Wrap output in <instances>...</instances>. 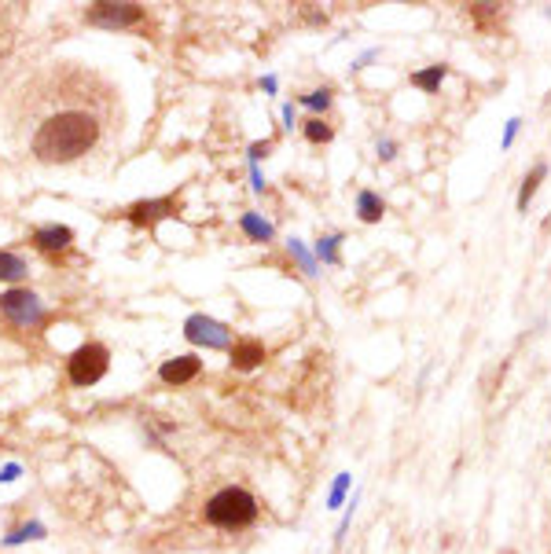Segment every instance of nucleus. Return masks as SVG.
<instances>
[{
	"label": "nucleus",
	"instance_id": "1",
	"mask_svg": "<svg viewBox=\"0 0 551 554\" xmlns=\"http://www.w3.org/2000/svg\"><path fill=\"white\" fill-rule=\"evenodd\" d=\"M59 99L63 103H52L30 132V155L45 165H71L85 158L107 129L96 92H71L63 85Z\"/></svg>",
	"mask_w": 551,
	"mask_h": 554
},
{
	"label": "nucleus",
	"instance_id": "2",
	"mask_svg": "<svg viewBox=\"0 0 551 554\" xmlns=\"http://www.w3.org/2000/svg\"><path fill=\"white\" fill-rule=\"evenodd\" d=\"M258 517H261V507H258L254 492H247L243 484H225L221 492H214L202 503V522L214 529H225V533L250 529Z\"/></svg>",
	"mask_w": 551,
	"mask_h": 554
},
{
	"label": "nucleus",
	"instance_id": "3",
	"mask_svg": "<svg viewBox=\"0 0 551 554\" xmlns=\"http://www.w3.org/2000/svg\"><path fill=\"white\" fill-rule=\"evenodd\" d=\"M111 367V349L103 341H85L81 349L71 353V360H66V378H71V386L78 390H89L96 386L103 374H107Z\"/></svg>",
	"mask_w": 551,
	"mask_h": 554
},
{
	"label": "nucleus",
	"instance_id": "4",
	"mask_svg": "<svg viewBox=\"0 0 551 554\" xmlns=\"http://www.w3.org/2000/svg\"><path fill=\"white\" fill-rule=\"evenodd\" d=\"M0 316H4L8 323H15V327L33 331V327H41L48 320V308L30 287H12V290L0 294Z\"/></svg>",
	"mask_w": 551,
	"mask_h": 554
},
{
	"label": "nucleus",
	"instance_id": "5",
	"mask_svg": "<svg viewBox=\"0 0 551 554\" xmlns=\"http://www.w3.org/2000/svg\"><path fill=\"white\" fill-rule=\"evenodd\" d=\"M148 19V12L140 4H89L85 8V22L99 26V29H132Z\"/></svg>",
	"mask_w": 551,
	"mask_h": 554
},
{
	"label": "nucleus",
	"instance_id": "6",
	"mask_svg": "<svg viewBox=\"0 0 551 554\" xmlns=\"http://www.w3.org/2000/svg\"><path fill=\"white\" fill-rule=\"evenodd\" d=\"M184 338L191 345H202V349H228L232 345V331L217 320H210L206 313H191L184 320Z\"/></svg>",
	"mask_w": 551,
	"mask_h": 554
},
{
	"label": "nucleus",
	"instance_id": "7",
	"mask_svg": "<svg viewBox=\"0 0 551 554\" xmlns=\"http://www.w3.org/2000/svg\"><path fill=\"white\" fill-rule=\"evenodd\" d=\"M165 217H177V198L165 195V198H151V202H132L129 206V221L136 228H155Z\"/></svg>",
	"mask_w": 551,
	"mask_h": 554
},
{
	"label": "nucleus",
	"instance_id": "8",
	"mask_svg": "<svg viewBox=\"0 0 551 554\" xmlns=\"http://www.w3.org/2000/svg\"><path fill=\"white\" fill-rule=\"evenodd\" d=\"M202 374V360L195 357V353H184V357H174V360H165L162 367H158V378L165 386H188V382H195V378Z\"/></svg>",
	"mask_w": 551,
	"mask_h": 554
},
{
	"label": "nucleus",
	"instance_id": "9",
	"mask_svg": "<svg viewBox=\"0 0 551 554\" xmlns=\"http://www.w3.org/2000/svg\"><path fill=\"white\" fill-rule=\"evenodd\" d=\"M71 242H74V228H66V224L33 228V247L41 254H63V250H71Z\"/></svg>",
	"mask_w": 551,
	"mask_h": 554
},
{
	"label": "nucleus",
	"instance_id": "10",
	"mask_svg": "<svg viewBox=\"0 0 551 554\" xmlns=\"http://www.w3.org/2000/svg\"><path fill=\"white\" fill-rule=\"evenodd\" d=\"M265 364V345L258 338H243L232 345V367L235 371H254Z\"/></svg>",
	"mask_w": 551,
	"mask_h": 554
},
{
	"label": "nucleus",
	"instance_id": "11",
	"mask_svg": "<svg viewBox=\"0 0 551 554\" xmlns=\"http://www.w3.org/2000/svg\"><path fill=\"white\" fill-rule=\"evenodd\" d=\"M467 19L481 33H500L504 29V4H467Z\"/></svg>",
	"mask_w": 551,
	"mask_h": 554
},
{
	"label": "nucleus",
	"instance_id": "12",
	"mask_svg": "<svg viewBox=\"0 0 551 554\" xmlns=\"http://www.w3.org/2000/svg\"><path fill=\"white\" fill-rule=\"evenodd\" d=\"M26 275H30V268H26V261L19 254L0 250V283H22Z\"/></svg>",
	"mask_w": 551,
	"mask_h": 554
},
{
	"label": "nucleus",
	"instance_id": "13",
	"mask_svg": "<svg viewBox=\"0 0 551 554\" xmlns=\"http://www.w3.org/2000/svg\"><path fill=\"white\" fill-rule=\"evenodd\" d=\"M357 214H360L364 224H375V221H383L386 206H383V198H378L375 191H360L357 195Z\"/></svg>",
	"mask_w": 551,
	"mask_h": 554
},
{
	"label": "nucleus",
	"instance_id": "14",
	"mask_svg": "<svg viewBox=\"0 0 551 554\" xmlns=\"http://www.w3.org/2000/svg\"><path fill=\"white\" fill-rule=\"evenodd\" d=\"M48 536V529L41 525V522H26V525H19V529H12L4 540V547H22V543H30V540H45Z\"/></svg>",
	"mask_w": 551,
	"mask_h": 554
},
{
	"label": "nucleus",
	"instance_id": "15",
	"mask_svg": "<svg viewBox=\"0 0 551 554\" xmlns=\"http://www.w3.org/2000/svg\"><path fill=\"white\" fill-rule=\"evenodd\" d=\"M239 228H243L254 242H268V239H272V224L261 221L258 214H243V217H239Z\"/></svg>",
	"mask_w": 551,
	"mask_h": 554
},
{
	"label": "nucleus",
	"instance_id": "16",
	"mask_svg": "<svg viewBox=\"0 0 551 554\" xmlns=\"http://www.w3.org/2000/svg\"><path fill=\"white\" fill-rule=\"evenodd\" d=\"M305 140H309V144H327V140H331V125L320 122V118H309V122H305Z\"/></svg>",
	"mask_w": 551,
	"mask_h": 554
},
{
	"label": "nucleus",
	"instance_id": "17",
	"mask_svg": "<svg viewBox=\"0 0 551 554\" xmlns=\"http://www.w3.org/2000/svg\"><path fill=\"white\" fill-rule=\"evenodd\" d=\"M544 172H547V169H544V165H537V169L530 172V177H526V184H522V195H519V210H526V206H530V198L537 195V184L544 180Z\"/></svg>",
	"mask_w": 551,
	"mask_h": 554
},
{
	"label": "nucleus",
	"instance_id": "18",
	"mask_svg": "<svg viewBox=\"0 0 551 554\" xmlns=\"http://www.w3.org/2000/svg\"><path fill=\"white\" fill-rule=\"evenodd\" d=\"M441 78H445V71H441V66H430V71H427V74H416V78H411V85H420V88L434 92V88L441 85Z\"/></svg>",
	"mask_w": 551,
	"mask_h": 554
},
{
	"label": "nucleus",
	"instance_id": "19",
	"mask_svg": "<svg viewBox=\"0 0 551 554\" xmlns=\"http://www.w3.org/2000/svg\"><path fill=\"white\" fill-rule=\"evenodd\" d=\"M301 103H305V107H313V111H327V103H331V92H327V88H317V92L301 96Z\"/></svg>",
	"mask_w": 551,
	"mask_h": 554
},
{
	"label": "nucleus",
	"instance_id": "20",
	"mask_svg": "<svg viewBox=\"0 0 551 554\" xmlns=\"http://www.w3.org/2000/svg\"><path fill=\"white\" fill-rule=\"evenodd\" d=\"M335 242H338V235H331V239H320V257H324V261H338Z\"/></svg>",
	"mask_w": 551,
	"mask_h": 554
},
{
	"label": "nucleus",
	"instance_id": "21",
	"mask_svg": "<svg viewBox=\"0 0 551 554\" xmlns=\"http://www.w3.org/2000/svg\"><path fill=\"white\" fill-rule=\"evenodd\" d=\"M19 474H22V466H19V463H8L4 470H0V484H12V481H19Z\"/></svg>",
	"mask_w": 551,
	"mask_h": 554
},
{
	"label": "nucleus",
	"instance_id": "22",
	"mask_svg": "<svg viewBox=\"0 0 551 554\" xmlns=\"http://www.w3.org/2000/svg\"><path fill=\"white\" fill-rule=\"evenodd\" d=\"M291 254H294V257L301 261V268H305V272H313V257H309V254H305V250L298 247V242H294V239H291Z\"/></svg>",
	"mask_w": 551,
	"mask_h": 554
},
{
	"label": "nucleus",
	"instance_id": "23",
	"mask_svg": "<svg viewBox=\"0 0 551 554\" xmlns=\"http://www.w3.org/2000/svg\"><path fill=\"white\" fill-rule=\"evenodd\" d=\"M346 484H350V477L342 474V477H338V484H335V492H331V507H338V503H342V496H346Z\"/></svg>",
	"mask_w": 551,
	"mask_h": 554
},
{
	"label": "nucleus",
	"instance_id": "24",
	"mask_svg": "<svg viewBox=\"0 0 551 554\" xmlns=\"http://www.w3.org/2000/svg\"><path fill=\"white\" fill-rule=\"evenodd\" d=\"M500 554H514V550H500Z\"/></svg>",
	"mask_w": 551,
	"mask_h": 554
}]
</instances>
